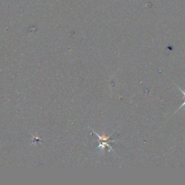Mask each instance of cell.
Here are the masks:
<instances>
[{
    "mask_svg": "<svg viewBox=\"0 0 185 185\" xmlns=\"http://www.w3.org/2000/svg\"><path fill=\"white\" fill-rule=\"evenodd\" d=\"M93 132H94V134L96 135H97L98 136V137H99V141H111V142H112V143H114V142H117L118 140H110V137H111V135H112V134H111L110 135H106V134H104V135H99V134L98 133H96V132H95L94 130H93Z\"/></svg>",
    "mask_w": 185,
    "mask_h": 185,
    "instance_id": "obj_1",
    "label": "cell"
},
{
    "mask_svg": "<svg viewBox=\"0 0 185 185\" xmlns=\"http://www.w3.org/2000/svg\"><path fill=\"white\" fill-rule=\"evenodd\" d=\"M178 88H179V90H180V91H181V93H182V94H183V95H184V97H185V92H184V91H182V90H181V88H179V87H178Z\"/></svg>",
    "mask_w": 185,
    "mask_h": 185,
    "instance_id": "obj_2",
    "label": "cell"
},
{
    "mask_svg": "<svg viewBox=\"0 0 185 185\" xmlns=\"http://www.w3.org/2000/svg\"><path fill=\"white\" fill-rule=\"evenodd\" d=\"M184 106H185V101H184V103H183V104H182V105H181V106H180V107H179V109H178V110H179V109H181V108H182V107H184ZM178 110H177V111H178Z\"/></svg>",
    "mask_w": 185,
    "mask_h": 185,
    "instance_id": "obj_3",
    "label": "cell"
}]
</instances>
